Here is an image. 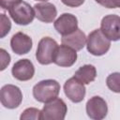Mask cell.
<instances>
[{
	"mask_svg": "<svg viewBox=\"0 0 120 120\" xmlns=\"http://www.w3.org/2000/svg\"><path fill=\"white\" fill-rule=\"evenodd\" d=\"M60 92V84L57 81L48 79L38 82L33 87V96L38 102H47L57 98Z\"/></svg>",
	"mask_w": 120,
	"mask_h": 120,
	"instance_id": "1",
	"label": "cell"
},
{
	"mask_svg": "<svg viewBox=\"0 0 120 120\" xmlns=\"http://www.w3.org/2000/svg\"><path fill=\"white\" fill-rule=\"evenodd\" d=\"M86 47L87 51L91 54L100 56L109 51L111 47V40L104 36L100 29H95L87 37Z\"/></svg>",
	"mask_w": 120,
	"mask_h": 120,
	"instance_id": "2",
	"label": "cell"
},
{
	"mask_svg": "<svg viewBox=\"0 0 120 120\" xmlns=\"http://www.w3.org/2000/svg\"><path fill=\"white\" fill-rule=\"evenodd\" d=\"M68 112V107L62 98H55L45 102L41 111L42 120H63Z\"/></svg>",
	"mask_w": 120,
	"mask_h": 120,
	"instance_id": "3",
	"label": "cell"
},
{
	"mask_svg": "<svg viewBox=\"0 0 120 120\" xmlns=\"http://www.w3.org/2000/svg\"><path fill=\"white\" fill-rule=\"evenodd\" d=\"M57 47L58 44L53 38L50 37L42 38L38 44L36 52V58L38 62L41 65H49L53 63V57Z\"/></svg>",
	"mask_w": 120,
	"mask_h": 120,
	"instance_id": "4",
	"label": "cell"
},
{
	"mask_svg": "<svg viewBox=\"0 0 120 120\" xmlns=\"http://www.w3.org/2000/svg\"><path fill=\"white\" fill-rule=\"evenodd\" d=\"M11 19L19 25H27L31 23L36 17L35 9L28 3L21 1L8 9Z\"/></svg>",
	"mask_w": 120,
	"mask_h": 120,
	"instance_id": "5",
	"label": "cell"
},
{
	"mask_svg": "<svg viewBox=\"0 0 120 120\" xmlns=\"http://www.w3.org/2000/svg\"><path fill=\"white\" fill-rule=\"evenodd\" d=\"M1 104L8 109H15L19 107L22 100V93L21 89L13 84H6L0 91Z\"/></svg>",
	"mask_w": 120,
	"mask_h": 120,
	"instance_id": "6",
	"label": "cell"
},
{
	"mask_svg": "<svg viewBox=\"0 0 120 120\" xmlns=\"http://www.w3.org/2000/svg\"><path fill=\"white\" fill-rule=\"evenodd\" d=\"M100 30L111 41L120 39V17L115 14L106 15L100 22Z\"/></svg>",
	"mask_w": 120,
	"mask_h": 120,
	"instance_id": "7",
	"label": "cell"
},
{
	"mask_svg": "<svg viewBox=\"0 0 120 120\" xmlns=\"http://www.w3.org/2000/svg\"><path fill=\"white\" fill-rule=\"evenodd\" d=\"M86 113L94 120H101L105 118L108 112V106L106 101L98 96L92 97L86 102Z\"/></svg>",
	"mask_w": 120,
	"mask_h": 120,
	"instance_id": "8",
	"label": "cell"
},
{
	"mask_svg": "<svg viewBox=\"0 0 120 120\" xmlns=\"http://www.w3.org/2000/svg\"><path fill=\"white\" fill-rule=\"evenodd\" d=\"M65 95L74 103H79L83 100L85 96L84 84L75 77L69 78L64 84Z\"/></svg>",
	"mask_w": 120,
	"mask_h": 120,
	"instance_id": "9",
	"label": "cell"
},
{
	"mask_svg": "<svg viewBox=\"0 0 120 120\" xmlns=\"http://www.w3.org/2000/svg\"><path fill=\"white\" fill-rule=\"evenodd\" d=\"M77 51L68 47L65 44H62L57 47L54 57L53 63L59 67L63 68H69L71 67L77 60Z\"/></svg>",
	"mask_w": 120,
	"mask_h": 120,
	"instance_id": "10",
	"label": "cell"
},
{
	"mask_svg": "<svg viewBox=\"0 0 120 120\" xmlns=\"http://www.w3.org/2000/svg\"><path fill=\"white\" fill-rule=\"evenodd\" d=\"M55 30L62 36L69 35L78 29V20L71 13H63L53 23Z\"/></svg>",
	"mask_w": 120,
	"mask_h": 120,
	"instance_id": "11",
	"label": "cell"
},
{
	"mask_svg": "<svg viewBox=\"0 0 120 120\" xmlns=\"http://www.w3.org/2000/svg\"><path fill=\"white\" fill-rule=\"evenodd\" d=\"M11 73L19 81H29L35 74V67L29 59H20L13 65Z\"/></svg>",
	"mask_w": 120,
	"mask_h": 120,
	"instance_id": "12",
	"label": "cell"
},
{
	"mask_svg": "<svg viewBox=\"0 0 120 120\" xmlns=\"http://www.w3.org/2000/svg\"><path fill=\"white\" fill-rule=\"evenodd\" d=\"M32 45H33L32 38L28 35L22 32L16 33L15 35L12 36L10 39L11 50L19 55L29 52L32 49Z\"/></svg>",
	"mask_w": 120,
	"mask_h": 120,
	"instance_id": "13",
	"label": "cell"
},
{
	"mask_svg": "<svg viewBox=\"0 0 120 120\" xmlns=\"http://www.w3.org/2000/svg\"><path fill=\"white\" fill-rule=\"evenodd\" d=\"M34 9L36 13V18L38 21L46 23L52 22L57 15V10L55 6L49 2L36 4L34 6Z\"/></svg>",
	"mask_w": 120,
	"mask_h": 120,
	"instance_id": "14",
	"label": "cell"
},
{
	"mask_svg": "<svg viewBox=\"0 0 120 120\" xmlns=\"http://www.w3.org/2000/svg\"><path fill=\"white\" fill-rule=\"evenodd\" d=\"M86 41H87V38H86L85 34L79 28L75 32H73L69 35L62 36V38H61L62 44L71 47L75 51L82 50L85 46Z\"/></svg>",
	"mask_w": 120,
	"mask_h": 120,
	"instance_id": "15",
	"label": "cell"
},
{
	"mask_svg": "<svg viewBox=\"0 0 120 120\" xmlns=\"http://www.w3.org/2000/svg\"><path fill=\"white\" fill-rule=\"evenodd\" d=\"M74 77L83 84H89L96 79L97 69L93 65H83L75 72Z\"/></svg>",
	"mask_w": 120,
	"mask_h": 120,
	"instance_id": "16",
	"label": "cell"
},
{
	"mask_svg": "<svg viewBox=\"0 0 120 120\" xmlns=\"http://www.w3.org/2000/svg\"><path fill=\"white\" fill-rule=\"evenodd\" d=\"M106 84L111 91L120 93V72L111 73L106 79Z\"/></svg>",
	"mask_w": 120,
	"mask_h": 120,
	"instance_id": "17",
	"label": "cell"
},
{
	"mask_svg": "<svg viewBox=\"0 0 120 120\" xmlns=\"http://www.w3.org/2000/svg\"><path fill=\"white\" fill-rule=\"evenodd\" d=\"M41 117V111L37 108H27L25 109L20 116L21 120H38Z\"/></svg>",
	"mask_w": 120,
	"mask_h": 120,
	"instance_id": "18",
	"label": "cell"
},
{
	"mask_svg": "<svg viewBox=\"0 0 120 120\" xmlns=\"http://www.w3.org/2000/svg\"><path fill=\"white\" fill-rule=\"evenodd\" d=\"M0 21H1V26H0L1 27V30H0L1 31V34H0V38H3L10 31L11 22H10L9 19L4 13H1L0 14Z\"/></svg>",
	"mask_w": 120,
	"mask_h": 120,
	"instance_id": "19",
	"label": "cell"
},
{
	"mask_svg": "<svg viewBox=\"0 0 120 120\" xmlns=\"http://www.w3.org/2000/svg\"><path fill=\"white\" fill-rule=\"evenodd\" d=\"M0 54H1V70H4L10 63V55L3 48L0 49Z\"/></svg>",
	"mask_w": 120,
	"mask_h": 120,
	"instance_id": "20",
	"label": "cell"
},
{
	"mask_svg": "<svg viewBox=\"0 0 120 120\" xmlns=\"http://www.w3.org/2000/svg\"><path fill=\"white\" fill-rule=\"evenodd\" d=\"M97 3L101 5L104 8H117L118 0H95Z\"/></svg>",
	"mask_w": 120,
	"mask_h": 120,
	"instance_id": "21",
	"label": "cell"
},
{
	"mask_svg": "<svg viewBox=\"0 0 120 120\" xmlns=\"http://www.w3.org/2000/svg\"><path fill=\"white\" fill-rule=\"evenodd\" d=\"M22 0H0V6L3 9L8 10L10 8L15 6L16 4L20 3Z\"/></svg>",
	"mask_w": 120,
	"mask_h": 120,
	"instance_id": "22",
	"label": "cell"
},
{
	"mask_svg": "<svg viewBox=\"0 0 120 120\" xmlns=\"http://www.w3.org/2000/svg\"><path fill=\"white\" fill-rule=\"evenodd\" d=\"M62 3L69 8H77L84 3V0H61Z\"/></svg>",
	"mask_w": 120,
	"mask_h": 120,
	"instance_id": "23",
	"label": "cell"
},
{
	"mask_svg": "<svg viewBox=\"0 0 120 120\" xmlns=\"http://www.w3.org/2000/svg\"><path fill=\"white\" fill-rule=\"evenodd\" d=\"M117 8H120V0H118V3H117Z\"/></svg>",
	"mask_w": 120,
	"mask_h": 120,
	"instance_id": "24",
	"label": "cell"
},
{
	"mask_svg": "<svg viewBox=\"0 0 120 120\" xmlns=\"http://www.w3.org/2000/svg\"><path fill=\"white\" fill-rule=\"evenodd\" d=\"M37 1H43V2H46V1H48V0H37Z\"/></svg>",
	"mask_w": 120,
	"mask_h": 120,
	"instance_id": "25",
	"label": "cell"
}]
</instances>
